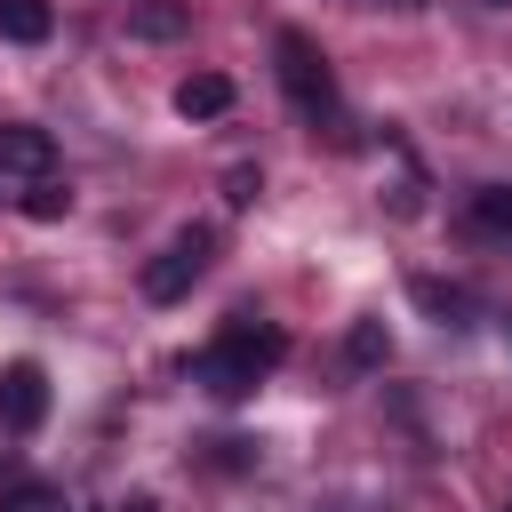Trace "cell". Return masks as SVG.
Here are the masks:
<instances>
[{
  "mask_svg": "<svg viewBox=\"0 0 512 512\" xmlns=\"http://www.w3.org/2000/svg\"><path fill=\"white\" fill-rule=\"evenodd\" d=\"M280 360H288V336L264 328V320H248V312H232V328L208 352H192V384H208L216 400H248Z\"/></svg>",
  "mask_w": 512,
  "mask_h": 512,
  "instance_id": "cell-1",
  "label": "cell"
},
{
  "mask_svg": "<svg viewBox=\"0 0 512 512\" xmlns=\"http://www.w3.org/2000/svg\"><path fill=\"white\" fill-rule=\"evenodd\" d=\"M272 56H280V88H288V104H296V120H336V72H328V56L288 24L280 40H272Z\"/></svg>",
  "mask_w": 512,
  "mask_h": 512,
  "instance_id": "cell-2",
  "label": "cell"
},
{
  "mask_svg": "<svg viewBox=\"0 0 512 512\" xmlns=\"http://www.w3.org/2000/svg\"><path fill=\"white\" fill-rule=\"evenodd\" d=\"M208 256H216V232L208 224H184L152 264H144V296L152 304H176V296H192V280L208 272Z\"/></svg>",
  "mask_w": 512,
  "mask_h": 512,
  "instance_id": "cell-3",
  "label": "cell"
},
{
  "mask_svg": "<svg viewBox=\"0 0 512 512\" xmlns=\"http://www.w3.org/2000/svg\"><path fill=\"white\" fill-rule=\"evenodd\" d=\"M40 424H48V368L8 360L0 368V432H40Z\"/></svg>",
  "mask_w": 512,
  "mask_h": 512,
  "instance_id": "cell-4",
  "label": "cell"
},
{
  "mask_svg": "<svg viewBox=\"0 0 512 512\" xmlns=\"http://www.w3.org/2000/svg\"><path fill=\"white\" fill-rule=\"evenodd\" d=\"M56 168V136L32 120H0V176H48Z\"/></svg>",
  "mask_w": 512,
  "mask_h": 512,
  "instance_id": "cell-5",
  "label": "cell"
},
{
  "mask_svg": "<svg viewBox=\"0 0 512 512\" xmlns=\"http://www.w3.org/2000/svg\"><path fill=\"white\" fill-rule=\"evenodd\" d=\"M176 112H184V120H224V112H232V80H224V72L176 80Z\"/></svg>",
  "mask_w": 512,
  "mask_h": 512,
  "instance_id": "cell-6",
  "label": "cell"
},
{
  "mask_svg": "<svg viewBox=\"0 0 512 512\" xmlns=\"http://www.w3.org/2000/svg\"><path fill=\"white\" fill-rule=\"evenodd\" d=\"M48 32H56L48 0H0V40H16V48H40Z\"/></svg>",
  "mask_w": 512,
  "mask_h": 512,
  "instance_id": "cell-7",
  "label": "cell"
},
{
  "mask_svg": "<svg viewBox=\"0 0 512 512\" xmlns=\"http://www.w3.org/2000/svg\"><path fill=\"white\" fill-rule=\"evenodd\" d=\"M472 232L480 240H512V184H480L472 192Z\"/></svg>",
  "mask_w": 512,
  "mask_h": 512,
  "instance_id": "cell-8",
  "label": "cell"
},
{
  "mask_svg": "<svg viewBox=\"0 0 512 512\" xmlns=\"http://www.w3.org/2000/svg\"><path fill=\"white\" fill-rule=\"evenodd\" d=\"M128 32L136 40H176L184 32V8L176 0H144V8H128Z\"/></svg>",
  "mask_w": 512,
  "mask_h": 512,
  "instance_id": "cell-9",
  "label": "cell"
},
{
  "mask_svg": "<svg viewBox=\"0 0 512 512\" xmlns=\"http://www.w3.org/2000/svg\"><path fill=\"white\" fill-rule=\"evenodd\" d=\"M384 352H392L384 320H352V336H344V360H352V368H384Z\"/></svg>",
  "mask_w": 512,
  "mask_h": 512,
  "instance_id": "cell-10",
  "label": "cell"
},
{
  "mask_svg": "<svg viewBox=\"0 0 512 512\" xmlns=\"http://www.w3.org/2000/svg\"><path fill=\"white\" fill-rule=\"evenodd\" d=\"M24 216H32V224H56V216H72V192H64L56 176H32V192H24Z\"/></svg>",
  "mask_w": 512,
  "mask_h": 512,
  "instance_id": "cell-11",
  "label": "cell"
},
{
  "mask_svg": "<svg viewBox=\"0 0 512 512\" xmlns=\"http://www.w3.org/2000/svg\"><path fill=\"white\" fill-rule=\"evenodd\" d=\"M408 296H416L432 320H464V312H472V296H464V288H440V280H408Z\"/></svg>",
  "mask_w": 512,
  "mask_h": 512,
  "instance_id": "cell-12",
  "label": "cell"
},
{
  "mask_svg": "<svg viewBox=\"0 0 512 512\" xmlns=\"http://www.w3.org/2000/svg\"><path fill=\"white\" fill-rule=\"evenodd\" d=\"M0 512H72V504H64V488H48V480H24V488H16Z\"/></svg>",
  "mask_w": 512,
  "mask_h": 512,
  "instance_id": "cell-13",
  "label": "cell"
},
{
  "mask_svg": "<svg viewBox=\"0 0 512 512\" xmlns=\"http://www.w3.org/2000/svg\"><path fill=\"white\" fill-rule=\"evenodd\" d=\"M256 192H264V176H256V168H224V200H232V208H248Z\"/></svg>",
  "mask_w": 512,
  "mask_h": 512,
  "instance_id": "cell-14",
  "label": "cell"
},
{
  "mask_svg": "<svg viewBox=\"0 0 512 512\" xmlns=\"http://www.w3.org/2000/svg\"><path fill=\"white\" fill-rule=\"evenodd\" d=\"M120 512H160V496H128V504H120Z\"/></svg>",
  "mask_w": 512,
  "mask_h": 512,
  "instance_id": "cell-15",
  "label": "cell"
},
{
  "mask_svg": "<svg viewBox=\"0 0 512 512\" xmlns=\"http://www.w3.org/2000/svg\"><path fill=\"white\" fill-rule=\"evenodd\" d=\"M488 8H512V0H488Z\"/></svg>",
  "mask_w": 512,
  "mask_h": 512,
  "instance_id": "cell-16",
  "label": "cell"
},
{
  "mask_svg": "<svg viewBox=\"0 0 512 512\" xmlns=\"http://www.w3.org/2000/svg\"><path fill=\"white\" fill-rule=\"evenodd\" d=\"M400 8H424V0H400Z\"/></svg>",
  "mask_w": 512,
  "mask_h": 512,
  "instance_id": "cell-17",
  "label": "cell"
},
{
  "mask_svg": "<svg viewBox=\"0 0 512 512\" xmlns=\"http://www.w3.org/2000/svg\"><path fill=\"white\" fill-rule=\"evenodd\" d=\"M504 512H512V504H504Z\"/></svg>",
  "mask_w": 512,
  "mask_h": 512,
  "instance_id": "cell-18",
  "label": "cell"
}]
</instances>
